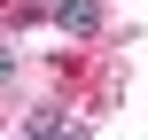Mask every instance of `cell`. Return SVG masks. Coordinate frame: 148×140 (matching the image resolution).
Returning <instances> with one entry per match:
<instances>
[{
  "instance_id": "obj_1",
  "label": "cell",
  "mask_w": 148,
  "mask_h": 140,
  "mask_svg": "<svg viewBox=\"0 0 148 140\" xmlns=\"http://www.w3.org/2000/svg\"><path fill=\"white\" fill-rule=\"evenodd\" d=\"M47 16H55L70 39H94V31H101V0H47Z\"/></svg>"
},
{
  "instance_id": "obj_2",
  "label": "cell",
  "mask_w": 148,
  "mask_h": 140,
  "mask_svg": "<svg viewBox=\"0 0 148 140\" xmlns=\"http://www.w3.org/2000/svg\"><path fill=\"white\" fill-rule=\"evenodd\" d=\"M8 70H16V55H0V78H8Z\"/></svg>"
}]
</instances>
